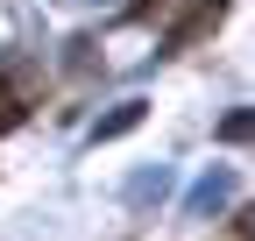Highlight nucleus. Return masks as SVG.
I'll list each match as a JSON object with an SVG mask.
<instances>
[{
    "mask_svg": "<svg viewBox=\"0 0 255 241\" xmlns=\"http://www.w3.org/2000/svg\"><path fill=\"white\" fill-rule=\"evenodd\" d=\"M248 128H255L248 114H227V120H220V135H227V142H248Z\"/></svg>",
    "mask_w": 255,
    "mask_h": 241,
    "instance_id": "4",
    "label": "nucleus"
},
{
    "mask_svg": "<svg viewBox=\"0 0 255 241\" xmlns=\"http://www.w3.org/2000/svg\"><path fill=\"white\" fill-rule=\"evenodd\" d=\"M7 128H21V100L7 93V85H0V135H7Z\"/></svg>",
    "mask_w": 255,
    "mask_h": 241,
    "instance_id": "3",
    "label": "nucleus"
},
{
    "mask_svg": "<svg viewBox=\"0 0 255 241\" xmlns=\"http://www.w3.org/2000/svg\"><path fill=\"white\" fill-rule=\"evenodd\" d=\"M135 120H142V100H121L107 120H100V142H114V135H128V128H135Z\"/></svg>",
    "mask_w": 255,
    "mask_h": 241,
    "instance_id": "2",
    "label": "nucleus"
},
{
    "mask_svg": "<svg viewBox=\"0 0 255 241\" xmlns=\"http://www.w3.org/2000/svg\"><path fill=\"white\" fill-rule=\"evenodd\" d=\"M213 21H220V0H199V7H191V21H184V28H170V50H184L191 36H206Z\"/></svg>",
    "mask_w": 255,
    "mask_h": 241,
    "instance_id": "1",
    "label": "nucleus"
}]
</instances>
